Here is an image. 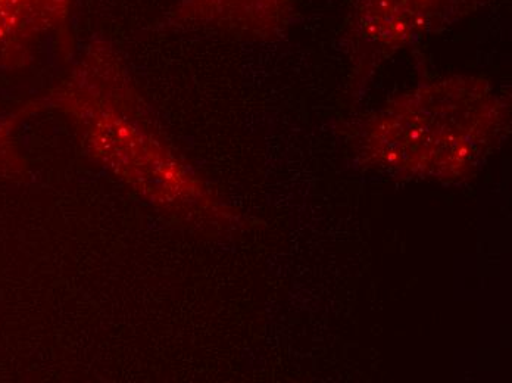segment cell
Wrapping results in <instances>:
<instances>
[{"label":"cell","mask_w":512,"mask_h":383,"mask_svg":"<svg viewBox=\"0 0 512 383\" xmlns=\"http://www.w3.org/2000/svg\"><path fill=\"white\" fill-rule=\"evenodd\" d=\"M77 0H0V51L37 42L70 24Z\"/></svg>","instance_id":"4"},{"label":"cell","mask_w":512,"mask_h":383,"mask_svg":"<svg viewBox=\"0 0 512 383\" xmlns=\"http://www.w3.org/2000/svg\"><path fill=\"white\" fill-rule=\"evenodd\" d=\"M290 0H180L179 23L205 24L237 36L267 39L289 23Z\"/></svg>","instance_id":"3"},{"label":"cell","mask_w":512,"mask_h":383,"mask_svg":"<svg viewBox=\"0 0 512 383\" xmlns=\"http://www.w3.org/2000/svg\"><path fill=\"white\" fill-rule=\"evenodd\" d=\"M510 105L486 80L449 77L417 87L365 127L362 154L386 170L458 179L501 142Z\"/></svg>","instance_id":"1"},{"label":"cell","mask_w":512,"mask_h":383,"mask_svg":"<svg viewBox=\"0 0 512 383\" xmlns=\"http://www.w3.org/2000/svg\"><path fill=\"white\" fill-rule=\"evenodd\" d=\"M485 0H355L354 27L361 39L401 49L454 24Z\"/></svg>","instance_id":"2"}]
</instances>
